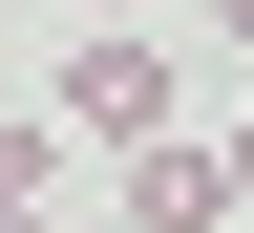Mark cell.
<instances>
[{"label": "cell", "mask_w": 254, "mask_h": 233, "mask_svg": "<svg viewBox=\"0 0 254 233\" xmlns=\"http://www.w3.org/2000/svg\"><path fill=\"white\" fill-rule=\"evenodd\" d=\"M85 21H148V0H85Z\"/></svg>", "instance_id": "cell-4"}, {"label": "cell", "mask_w": 254, "mask_h": 233, "mask_svg": "<svg viewBox=\"0 0 254 233\" xmlns=\"http://www.w3.org/2000/svg\"><path fill=\"white\" fill-rule=\"evenodd\" d=\"M64 149H106V170H127V149H170V127H190V85H170V43H148V21H85V43H64Z\"/></svg>", "instance_id": "cell-1"}, {"label": "cell", "mask_w": 254, "mask_h": 233, "mask_svg": "<svg viewBox=\"0 0 254 233\" xmlns=\"http://www.w3.org/2000/svg\"><path fill=\"white\" fill-rule=\"evenodd\" d=\"M212 212H233V149H190V127L127 149V233H212Z\"/></svg>", "instance_id": "cell-2"}, {"label": "cell", "mask_w": 254, "mask_h": 233, "mask_svg": "<svg viewBox=\"0 0 254 233\" xmlns=\"http://www.w3.org/2000/svg\"><path fill=\"white\" fill-rule=\"evenodd\" d=\"M212 21H233V43H254V0H212Z\"/></svg>", "instance_id": "cell-5"}, {"label": "cell", "mask_w": 254, "mask_h": 233, "mask_svg": "<svg viewBox=\"0 0 254 233\" xmlns=\"http://www.w3.org/2000/svg\"><path fill=\"white\" fill-rule=\"evenodd\" d=\"M233 191H254V106H233Z\"/></svg>", "instance_id": "cell-3"}]
</instances>
